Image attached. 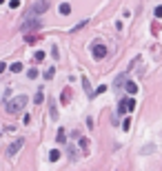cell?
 I'll return each instance as SVG.
<instances>
[{
  "instance_id": "ffe728a7",
  "label": "cell",
  "mask_w": 162,
  "mask_h": 171,
  "mask_svg": "<svg viewBox=\"0 0 162 171\" xmlns=\"http://www.w3.org/2000/svg\"><path fill=\"white\" fill-rule=\"evenodd\" d=\"M78 158V151H75V147H69V160H75Z\"/></svg>"
},
{
  "instance_id": "6da1fadb",
  "label": "cell",
  "mask_w": 162,
  "mask_h": 171,
  "mask_svg": "<svg viewBox=\"0 0 162 171\" xmlns=\"http://www.w3.org/2000/svg\"><path fill=\"white\" fill-rule=\"evenodd\" d=\"M27 102H29V98H27L25 93H22V96L11 98V100L7 102V113H20V111L27 107Z\"/></svg>"
},
{
  "instance_id": "52a82bcc",
  "label": "cell",
  "mask_w": 162,
  "mask_h": 171,
  "mask_svg": "<svg viewBox=\"0 0 162 171\" xmlns=\"http://www.w3.org/2000/svg\"><path fill=\"white\" fill-rule=\"evenodd\" d=\"M125 82H127V73H120L118 78H116V82H113V89H122V87H125Z\"/></svg>"
},
{
  "instance_id": "ba28073f",
  "label": "cell",
  "mask_w": 162,
  "mask_h": 171,
  "mask_svg": "<svg viewBox=\"0 0 162 171\" xmlns=\"http://www.w3.org/2000/svg\"><path fill=\"white\" fill-rule=\"evenodd\" d=\"M80 149L82 156H89V138H80Z\"/></svg>"
},
{
  "instance_id": "4316f807",
  "label": "cell",
  "mask_w": 162,
  "mask_h": 171,
  "mask_svg": "<svg viewBox=\"0 0 162 171\" xmlns=\"http://www.w3.org/2000/svg\"><path fill=\"white\" fill-rule=\"evenodd\" d=\"M153 14H156V18H162V7H156Z\"/></svg>"
},
{
  "instance_id": "2e32d148",
  "label": "cell",
  "mask_w": 162,
  "mask_h": 171,
  "mask_svg": "<svg viewBox=\"0 0 162 171\" xmlns=\"http://www.w3.org/2000/svg\"><path fill=\"white\" fill-rule=\"evenodd\" d=\"M87 25H89V20H82V22H78V25H75V27H73L71 31L75 33V31H80V29H84V27H87Z\"/></svg>"
},
{
  "instance_id": "e0dca14e",
  "label": "cell",
  "mask_w": 162,
  "mask_h": 171,
  "mask_svg": "<svg viewBox=\"0 0 162 171\" xmlns=\"http://www.w3.org/2000/svg\"><path fill=\"white\" fill-rule=\"evenodd\" d=\"M9 69H11L14 73H20V71H22V62H14V64H11Z\"/></svg>"
},
{
  "instance_id": "30bf717a",
  "label": "cell",
  "mask_w": 162,
  "mask_h": 171,
  "mask_svg": "<svg viewBox=\"0 0 162 171\" xmlns=\"http://www.w3.org/2000/svg\"><path fill=\"white\" fill-rule=\"evenodd\" d=\"M82 87H84V91H87V96H93V91H91V84H89V78H87V76H82Z\"/></svg>"
},
{
  "instance_id": "4fadbf2b",
  "label": "cell",
  "mask_w": 162,
  "mask_h": 171,
  "mask_svg": "<svg viewBox=\"0 0 162 171\" xmlns=\"http://www.w3.org/2000/svg\"><path fill=\"white\" fill-rule=\"evenodd\" d=\"M60 156H62V154H60L58 149H51V151H49V160H51V162H58Z\"/></svg>"
},
{
  "instance_id": "5b68a950",
  "label": "cell",
  "mask_w": 162,
  "mask_h": 171,
  "mask_svg": "<svg viewBox=\"0 0 162 171\" xmlns=\"http://www.w3.org/2000/svg\"><path fill=\"white\" fill-rule=\"evenodd\" d=\"M91 56H93L96 60H102L104 56H107V47H104L102 42H96V45L91 47Z\"/></svg>"
},
{
  "instance_id": "7c38bea8",
  "label": "cell",
  "mask_w": 162,
  "mask_h": 171,
  "mask_svg": "<svg viewBox=\"0 0 162 171\" xmlns=\"http://www.w3.org/2000/svg\"><path fill=\"white\" fill-rule=\"evenodd\" d=\"M125 87L129 91V96H136V91H138V84L136 82H125Z\"/></svg>"
},
{
  "instance_id": "ac0fdd59",
  "label": "cell",
  "mask_w": 162,
  "mask_h": 171,
  "mask_svg": "<svg viewBox=\"0 0 162 171\" xmlns=\"http://www.w3.org/2000/svg\"><path fill=\"white\" fill-rule=\"evenodd\" d=\"M33 60H36V62H42V60H44V51H36Z\"/></svg>"
},
{
  "instance_id": "7a4b0ae2",
  "label": "cell",
  "mask_w": 162,
  "mask_h": 171,
  "mask_svg": "<svg viewBox=\"0 0 162 171\" xmlns=\"http://www.w3.org/2000/svg\"><path fill=\"white\" fill-rule=\"evenodd\" d=\"M40 27H42L40 16H25L20 29H22V31H33V29H40Z\"/></svg>"
},
{
  "instance_id": "83f0119b",
  "label": "cell",
  "mask_w": 162,
  "mask_h": 171,
  "mask_svg": "<svg viewBox=\"0 0 162 171\" xmlns=\"http://www.w3.org/2000/svg\"><path fill=\"white\" fill-rule=\"evenodd\" d=\"M5 67H7V64H5V62H0V73H2V71H5Z\"/></svg>"
},
{
  "instance_id": "8992f818",
  "label": "cell",
  "mask_w": 162,
  "mask_h": 171,
  "mask_svg": "<svg viewBox=\"0 0 162 171\" xmlns=\"http://www.w3.org/2000/svg\"><path fill=\"white\" fill-rule=\"evenodd\" d=\"M22 145H25V138H16V140L11 142V145L7 147V156H11V158H14V156L18 154V151L22 149Z\"/></svg>"
},
{
  "instance_id": "cb8c5ba5",
  "label": "cell",
  "mask_w": 162,
  "mask_h": 171,
  "mask_svg": "<svg viewBox=\"0 0 162 171\" xmlns=\"http://www.w3.org/2000/svg\"><path fill=\"white\" fill-rule=\"evenodd\" d=\"M27 76H29L31 80H36V78H38V69H29V71H27Z\"/></svg>"
},
{
  "instance_id": "9c48e42d",
  "label": "cell",
  "mask_w": 162,
  "mask_h": 171,
  "mask_svg": "<svg viewBox=\"0 0 162 171\" xmlns=\"http://www.w3.org/2000/svg\"><path fill=\"white\" fill-rule=\"evenodd\" d=\"M69 100H71V87H67V89L62 91V96H60V102L69 104Z\"/></svg>"
},
{
  "instance_id": "277c9868",
  "label": "cell",
  "mask_w": 162,
  "mask_h": 171,
  "mask_svg": "<svg viewBox=\"0 0 162 171\" xmlns=\"http://www.w3.org/2000/svg\"><path fill=\"white\" fill-rule=\"evenodd\" d=\"M136 109V98L129 96V98H122L120 104H118V113H131Z\"/></svg>"
},
{
  "instance_id": "3957f363",
  "label": "cell",
  "mask_w": 162,
  "mask_h": 171,
  "mask_svg": "<svg viewBox=\"0 0 162 171\" xmlns=\"http://www.w3.org/2000/svg\"><path fill=\"white\" fill-rule=\"evenodd\" d=\"M47 9H49V2L47 0H36V2L29 7V11H27V16H40V14H44Z\"/></svg>"
},
{
  "instance_id": "44dd1931",
  "label": "cell",
  "mask_w": 162,
  "mask_h": 171,
  "mask_svg": "<svg viewBox=\"0 0 162 171\" xmlns=\"http://www.w3.org/2000/svg\"><path fill=\"white\" fill-rule=\"evenodd\" d=\"M33 100H36V104H40V102H42V100H44V93H42V91H38V93H36V98H33Z\"/></svg>"
},
{
  "instance_id": "d4e9b609",
  "label": "cell",
  "mask_w": 162,
  "mask_h": 171,
  "mask_svg": "<svg viewBox=\"0 0 162 171\" xmlns=\"http://www.w3.org/2000/svg\"><path fill=\"white\" fill-rule=\"evenodd\" d=\"M9 7H11V9H18V7H20V0H11V2H9Z\"/></svg>"
},
{
  "instance_id": "8fae6325",
  "label": "cell",
  "mask_w": 162,
  "mask_h": 171,
  "mask_svg": "<svg viewBox=\"0 0 162 171\" xmlns=\"http://www.w3.org/2000/svg\"><path fill=\"white\" fill-rule=\"evenodd\" d=\"M56 140H58L60 145H64V142H67V131H64V129H58V134H56Z\"/></svg>"
},
{
  "instance_id": "5bb4252c",
  "label": "cell",
  "mask_w": 162,
  "mask_h": 171,
  "mask_svg": "<svg viewBox=\"0 0 162 171\" xmlns=\"http://www.w3.org/2000/svg\"><path fill=\"white\" fill-rule=\"evenodd\" d=\"M60 14H62V16H69V14H71V5H69V2H62V5H60Z\"/></svg>"
},
{
  "instance_id": "9a60e30c",
  "label": "cell",
  "mask_w": 162,
  "mask_h": 171,
  "mask_svg": "<svg viewBox=\"0 0 162 171\" xmlns=\"http://www.w3.org/2000/svg\"><path fill=\"white\" fill-rule=\"evenodd\" d=\"M38 38H40L38 33H27V36H25V40L29 42V45H33V42H38Z\"/></svg>"
},
{
  "instance_id": "484cf974",
  "label": "cell",
  "mask_w": 162,
  "mask_h": 171,
  "mask_svg": "<svg viewBox=\"0 0 162 171\" xmlns=\"http://www.w3.org/2000/svg\"><path fill=\"white\" fill-rule=\"evenodd\" d=\"M104 91H107V84H100V87L96 89V96H98V93H104Z\"/></svg>"
},
{
  "instance_id": "7402d4cb",
  "label": "cell",
  "mask_w": 162,
  "mask_h": 171,
  "mask_svg": "<svg viewBox=\"0 0 162 171\" xmlns=\"http://www.w3.org/2000/svg\"><path fill=\"white\" fill-rule=\"evenodd\" d=\"M49 109H51V118H53V120H58V109H56V104H53V102H51V107H49Z\"/></svg>"
},
{
  "instance_id": "603a6c76",
  "label": "cell",
  "mask_w": 162,
  "mask_h": 171,
  "mask_svg": "<svg viewBox=\"0 0 162 171\" xmlns=\"http://www.w3.org/2000/svg\"><path fill=\"white\" fill-rule=\"evenodd\" d=\"M122 129H125V131L131 129V118H125V122H122Z\"/></svg>"
},
{
  "instance_id": "d6986e66",
  "label": "cell",
  "mask_w": 162,
  "mask_h": 171,
  "mask_svg": "<svg viewBox=\"0 0 162 171\" xmlns=\"http://www.w3.org/2000/svg\"><path fill=\"white\" fill-rule=\"evenodd\" d=\"M53 73H56V69H53V67H49V69L44 71V78H47V80H51V78H53Z\"/></svg>"
}]
</instances>
